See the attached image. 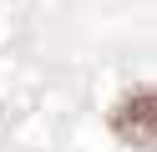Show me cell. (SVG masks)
Wrapping results in <instances>:
<instances>
[{
    "mask_svg": "<svg viewBox=\"0 0 157 152\" xmlns=\"http://www.w3.org/2000/svg\"><path fill=\"white\" fill-rule=\"evenodd\" d=\"M106 127L122 147L152 152L157 147V86H132L127 96H117V107L106 111Z\"/></svg>",
    "mask_w": 157,
    "mask_h": 152,
    "instance_id": "cell-1",
    "label": "cell"
}]
</instances>
